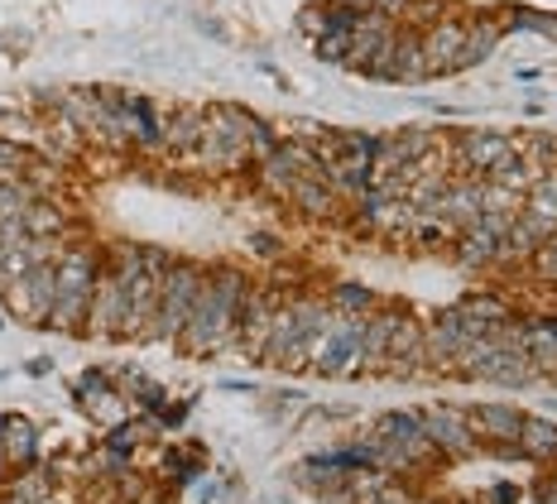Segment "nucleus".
I'll return each mask as SVG.
<instances>
[{
  "mask_svg": "<svg viewBox=\"0 0 557 504\" xmlns=\"http://www.w3.org/2000/svg\"><path fill=\"white\" fill-rule=\"evenodd\" d=\"M519 438H524V452L533 462H553L557 456V428L543 423V418H524V423H519Z\"/></svg>",
  "mask_w": 557,
  "mask_h": 504,
  "instance_id": "15",
  "label": "nucleus"
},
{
  "mask_svg": "<svg viewBox=\"0 0 557 504\" xmlns=\"http://www.w3.org/2000/svg\"><path fill=\"white\" fill-rule=\"evenodd\" d=\"M240 303H246L240 274H222V279H212V284H202L188 322H183V332H178L183 346H188L193 356H212V351H222L231 336H236Z\"/></svg>",
  "mask_w": 557,
  "mask_h": 504,
  "instance_id": "1",
  "label": "nucleus"
},
{
  "mask_svg": "<svg viewBox=\"0 0 557 504\" xmlns=\"http://www.w3.org/2000/svg\"><path fill=\"white\" fill-rule=\"evenodd\" d=\"M366 322L361 318H327L312 332V342H308V360L318 366L322 374H342V370H351L356 360H366Z\"/></svg>",
  "mask_w": 557,
  "mask_h": 504,
  "instance_id": "3",
  "label": "nucleus"
},
{
  "mask_svg": "<svg viewBox=\"0 0 557 504\" xmlns=\"http://www.w3.org/2000/svg\"><path fill=\"white\" fill-rule=\"evenodd\" d=\"M25 173H34V155H29L25 145H10V139H0V183L25 179Z\"/></svg>",
  "mask_w": 557,
  "mask_h": 504,
  "instance_id": "18",
  "label": "nucleus"
},
{
  "mask_svg": "<svg viewBox=\"0 0 557 504\" xmlns=\"http://www.w3.org/2000/svg\"><path fill=\"white\" fill-rule=\"evenodd\" d=\"M83 394L91 398L87 408L101 418V423H121V418H125L121 394H107V384H101V374H87V380H83Z\"/></svg>",
  "mask_w": 557,
  "mask_h": 504,
  "instance_id": "16",
  "label": "nucleus"
},
{
  "mask_svg": "<svg viewBox=\"0 0 557 504\" xmlns=\"http://www.w3.org/2000/svg\"><path fill=\"white\" fill-rule=\"evenodd\" d=\"M0 452H5L10 462H20V466L29 462V456H34V428H29V418H5V423H0Z\"/></svg>",
  "mask_w": 557,
  "mask_h": 504,
  "instance_id": "14",
  "label": "nucleus"
},
{
  "mask_svg": "<svg viewBox=\"0 0 557 504\" xmlns=\"http://www.w3.org/2000/svg\"><path fill=\"white\" fill-rule=\"evenodd\" d=\"M461 39H467V29L461 25H437L423 44V58H428V73H451L457 67V53H461Z\"/></svg>",
  "mask_w": 557,
  "mask_h": 504,
  "instance_id": "9",
  "label": "nucleus"
},
{
  "mask_svg": "<svg viewBox=\"0 0 557 504\" xmlns=\"http://www.w3.org/2000/svg\"><path fill=\"white\" fill-rule=\"evenodd\" d=\"M202 269L193 265H164V279H159V303H154V318H149V327H154V336H178L183 322H188L197 293H202Z\"/></svg>",
  "mask_w": 557,
  "mask_h": 504,
  "instance_id": "4",
  "label": "nucleus"
},
{
  "mask_svg": "<svg viewBox=\"0 0 557 504\" xmlns=\"http://www.w3.org/2000/svg\"><path fill=\"white\" fill-rule=\"evenodd\" d=\"M437 207H443L451 221H461V226H475L481 212H485L481 183H451V187H443V202H437Z\"/></svg>",
  "mask_w": 557,
  "mask_h": 504,
  "instance_id": "11",
  "label": "nucleus"
},
{
  "mask_svg": "<svg viewBox=\"0 0 557 504\" xmlns=\"http://www.w3.org/2000/svg\"><path fill=\"white\" fill-rule=\"evenodd\" d=\"M467 423H475L481 432H491V438H505V442H515V438H519V423H524V418H519L515 408L485 404V408H475V414L467 418Z\"/></svg>",
  "mask_w": 557,
  "mask_h": 504,
  "instance_id": "12",
  "label": "nucleus"
},
{
  "mask_svg": "<svg viewBox=\"0 0 557 504\" xmlns=\"http://www.w3.org/2000/svg\"><path fill=\"white\" fill-rule=\"evenodd\" d=\"M87 322H91V332H101V336L131 332V293H125V274H121V269H111V274H97Z\"/></svg>",
  "mask_w": 557,
  "mask_h": 504,
  "instance_id": "7",
  "label": "nucleus"
},
{
  "mask_svg": "<svg viewBox=\"0 0 557 504\" xmlns=\"http://www.w3.org/2000/svg\"><path fill=\"white\" fill-rule=\"evenodd\" d=\"M495 245H500V241H495L491 231L475 221V226H467V236H461V265H485L495 255Z\"/></svg>",
  "mask_w": 557,
  "mask_h": 504,
  "instance_id": "17",
  "label": "nucleus"
},
{
  "mask_svg": "<svg viewBox=\"0 0 557 504\" xmlns=\"http://www.w3.org/2000/svg\"><path fill=\"white\" fill-rule=\"evenodd\" d=\"M457 312H467V318H471V322H481V327H500V322H509L505 303H495V298H467Z\"/></svg>",
  "mask_w": 557,
  "mask_h": 504,
  "instance_id": "21",
  "label": "nucleus"
},
{
  "mask_svg": "<svg viewBox=\"0 0 557 504\" xmlns=\"http://www.w3.org/2000/svg\"><path fill=\"white\" fill-rule=\"evenodd\" d=\"M529 212H543V217H557V173L548 169L543 179H533L529 187Z\"/></svg>",
  "mask_w": 557,
  "mask_h": 504,
  "instance_id": "19",
  "label": "nucleus"
},
{
  "mask_svg": "<svg viewBox=\"0 0 557 504\" xmlns=\"http://www.w3.org/2000/svg\"><path fill=\"white\" fill-rule=\"evenodd\" d=\"M58 279H53V312L49 322L58 332H77L87 322V308H91V288H97V255L87 245L77 250H63L53 260Z\"/></svg>",
  "mask_w": 557,
  "mask_h": 504,
  "instance_id": "2",
  "label": "nucleus"
},
{
  "mask_svg": "<svg viewBox=\"0 0 557 504\" xmlns=\"http://www.w3.org/2000/svg\"><path fill=\"white\" fill-rule=\"evenodd\" d=\"M139 432H145V428H121V432H115V438H111V452H131Z\"/></svg>",
  "mask_w": 557,
  "mask_h": 504,
  "instance_id": "24",
  "label": "nucleus"
},
{
  "mask_svg": "<svg viewBox=\"0 0 557 504\" xmlns=\"http://www.w3.org/2000/svg\"><path fill=\"white\" fill-rule=\"evenodd\" d=\"M433 452L428 432L418 418H404V414H389L380 418L375 428V442H370V462H389V466H413L418 456Z\"/></svg>",
  "mask_w": 557,
  "mask_h": 504,
  "instance_id": "5",
  "label": "nucleus"
},
{
  "mask_svg": "<svg viewBox=\"0 0 557 504\" xmlns=\"http://www.w3.org/2000/svg\"><path fill=\"white\" fill-rule=\"evenodd\" d=\"M389 336H394V318H375L366 322V360H385L389 356Z\"/></svg>",
  "mask_w": 557,
  "mask_h": 504,
  "instance_id": "20",
  "label": "nucleus"
},
{
  "mask_svg": "<svg viewBox=\"0 0 557 504\" xmlns=\"http://www.w3.org/2000/svg\"><path fill=\"white\" fill-rule=\"evenodd\" d=\"M509 155H515V145H509L505 135H467V139H461V159H467L475 173L500 169Z\"/></svg>",
  "mask_w": 557,
  "mask_h": 504,
  "instance_id": "10",
  "label": "nucleus"
},
{
  "mask_svg": "<svg viewBox=\"0 0 557 504\" xmlns=\"http://www.w3.org/2000/svg\"><path fill=\"white\" fill-rule=\"evenodd\" d=\"M533 269H539L543 279H553V284H557V236L533 245Z\"/></svg>",
  "mask_w": 557,
  "mask_h": 504,
  "instance_id": "22",
  "label": "nucleus"
},
{
  "mask_svg": "<svg viewBox=\"0 0 557 504\" xmlns=\"http://www.w3.org/2000/svg\"><path fill=\"white\" fill-rule=\"evenodd\" d=\"M336 308L351 312V318H356V312H366V308H370V293H366V288H356V284H342V293H336Z\"/></svg>",
  "mask_w": 557,
  "mask_h": 504,
  "instance_id": "23",
  "label": "nucleus"
},
{
  "mask_svg": "<svg viewBox=\"0 0 557 504\" xmlns=\"http://www.w3.org/2000/svg\"><path fill=\"white\" fill-rule=\"evenodd\" d=\"M423 432L433 447H447V452H471V423L451 408H428L423 414Z\"/></svg>",
  "mask_w": 557,
  "mask_h": 504,
  "instance_id": "8",
  "label": "nucleus"
},
{
  "mask_svg": "<svg viewBox=\"0 0 557 504\" xmlns=\"http://www.w3.org/2000/svg\"><path fill=\"white\" fill-rule=\"evenodd\" d=\"M53 279H58L53 260H39L29 274H20L15 284H5V308L15 312L20 322H49V312H53Z\"/></svg>",
  "mask_w": 557,
  "mask_h": 504,
  "instance_id": "6",
  "label": "nucleus"
},
{
  "mask_svg": "<svg viewBox=\"0 0 557 504\" xmlns=\"http://www.w3.org/2000/svg\"><path fill=\"white\" fill-rule=\"evenodd\" d=\"M20 226H25V236L58 241V231H63V212H58V207H49L44 197H34L25 212H20Z\"/></svg>",
  "mask_w": 557,
  "mask_h": 504,
  "instance_id": "13",
  "label": "nucleus"
}]
</instances>
